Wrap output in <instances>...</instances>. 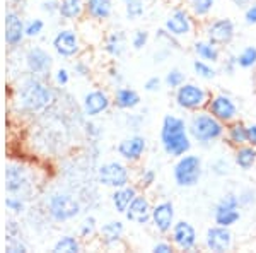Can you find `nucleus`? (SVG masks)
<instances>
[{"label": "nucleus", "instance_id": "obj_47", "mask_svg": "<svg viewBox=\"0 0 256 253\" xmlns=\"http://www.w3.org/2000/svg\"><path fill=\"white\" fill-rule=\"evenodd\" d=\"M148 41H150V33L147 30H142V28H140V30H135L130 36V45L135 52H140V50L146 48L148 45Z\"/></svg>", "mask_w": 256, "mask_h": 253}, {"label": "nucleus", "instance_id": "obj_9", "mask_svg": "<svg viewBox=\"0 0 256 253\" xmlns=\"http://www.w3.org/2000/svg\"><path fill=\"white\" fill-rule=\"evenodd\" d=\"M212 93L200 82L186 81L183 86H180L174 91V105L181 111L193 113L198 110H205L208 105V99Z\"/></svg>", "mask_w": 256, "mask_h": 253}, {"label": "nucleus", "instance_id": "obj_4", "mask_svg": "<svg viewBox=\"0 0 256 253\" xmlns=\"http://www.w3.org/2000/svg\"><path fill=\"white\" fill-rule=\"evenodd\" d=\"M43 210L50 221L56 224L72 222L84 212L80 198L67 190H53L43 200Z\"/></svg>", "mask_w": 256, "mask_h": 253}, {"label": "nucleus", "instance_id": "obj_1", "mask_svg": "<svg viewBox=\"0 0 256 253\" xmlns=\"http://www.w3.org/2000/svg\"><path fill=\"white\" fill-rule=\"evenodd\" d=\"M60 88L50 79L20 76L16 79L10 93V113L14 118L32 123L53 111L60 101Z\"/></svg>", "mask_w": 256, "mask_h": 253}, {"label": "nucleus", "instance_id": "obj_13", "mask_svg": "<svg viewBox=\"0 0 256 253\" xmlns=\"http://www.w3.org/2000/svg\"><path fill=\"white\" fill-rule=\"evenodd\" d=\"M113 108V94L106 88H92L86 91L80 99V110L86 118H99Z\"/></svg>", "mask_w": 256, "mask_h": 253}, {"label": "nucleus", "instance_id": "obj_37", "mask_svg": "<svg viewBox=\"0 0 256 253\" xmlns=\"http://www.w3.org/2000/svg\"><path fill=\"white\" fill-rule=\"evenodd\" d=\"M28 204L30 202L22 197H18V195H7L6 197V209L10 215H16V217H20L28 212Z\"/></svg>", "mask_w": 256, "mask_h": 253}, {"label": "nucleus", "instance_id": "obj_28", "mask_svg": "<svg viewBox=\"0 0 256 253\" xmlns=\"http://www.w3.org/2000/svg\"><path fill=\"white\" fill-rule=\"evenodd\" d=\"M193 53H195L196 59L210 62V64H214V65L220 64V60H222V48L205 38L196 40L195 43H193Z\"/></svg>", "mask_w": 256, "mask_h": 253}, {"label": "nucleus", "instance_id": "obj_61", "mask_svg": "<svg viewBox=\"0 0 256 253\" xmlns=\"http://www.w3.org/2000/svg\"><path fill=\"white\" fill-rule=\"evenodd\" d=\"M232 4L238 7V9H246L248 6L253 4V0H232Z\"/></svg>", "mask_w": 256, "mask_h": 253}, {"label": "nucleus", "instance_id": "obj_34", "mask_svg": "<svg viewBox=\"0 0 256 253\" xmlns=\"http://www.w3.org/2000/svg\"><path fill=\"white\" fill-rule=\"evenodd\" d=\"M123 12H125L126 21L130 23L140 21L147 12L146 0H123Z\"/></svg>", "mask_w": 256, "mask_h": 253}, {"label": "nucleus", "instance_id": "obj_27", "mask_svg": "<svg viewBox=\"0 0 256 253\" xmlns=\"http://www.w3.org/2000/svg\"><path fill=\"white\" fill-rule=\"evenodd\" d=\"M232 163L239 171H251L256 166V147L251 144H242L239 147H234L232 152Z\"/></svg>", "mask_w": 256, "mask_h": 253}, {"label": "nucleus", "instance_id": "obj_20", "mask_svg": "<svg viewBox=\"0 0 256 253\" xmlns=\"http://www.w3.org/2000/svg\"><path fill=\"white\" fill-rule=\"evenodd\" d=\"M152 200L147 195V192L137 193V197L132 200V204L128 205V209L123 214V219L126 222H132L135 226H148L150 224V214H152Z\"/></svg>", "mask_w": 256, "mask_h": 253}, {"label": "nucleus", "instance_id": "obj_58", "mask_svg": "<svg viewBox=\"0 0 256 253\" xmlns=\"http://www.w3.org/2000/svg\"><path fill=\"white\" fill-rule=\"evenodd\" d=\"M169 55H171V48H166V47H159L158 52L154 53V64H164Z\"/></svg>", "mask_w": 256, "mask_h": 253}, {"label": "nucleus", "instance_id": "obj_7", "mask_svg": "<svg viewBox=\"0 0 256 253\" xmlns=\"http://www.w3.org/2000/svg\"><path fill=\"white\" fill-rule=\"evenodd\" d=\"M135 171L132 169V164L125 163L123 159H110L98 164L96 168V183L102 188H120L128 183H134Z\"/></svg>", "mask_w": 256, "mask_h": 253}, {"label": "nucleus", "instance_id": "obj_25", "mask_svg": "<svg viewBox=\"0 0 256 253\" xmlns=\"http://www.w3.org/2000/svg\"><path fill=\"white\" fill-rule=\"evenodd\" d=\"M114 14L113 0H86V18L90 23L102 24Z\"/></svg>", "mask_w": 256, "mask_h": 253}, {"label": "nucleus", "instance_id": "obj_60", "mask_svg": "<svg viewBox=\"0 0 256 253\" xmlns=\"http://www.w3.org/2000/svg\"><path fill=\"white\" fill-rule=\"evenodd\" d=\"M7 6H9V9L22 12V9L26 7V0H7Z\"/></svg>", "mask_w": 256, "mask_h": 253}, {"label": "nucleus", "instance_id": "obj_49", "mask_svg": "<svg viewBox=\"0 0 256 253\" xmlns=\"http://www.w3.org/2000/svg\"><path fill=\"white\" fill-rule=\"evenodd\" d=\"M125 127L128 130H132V134H137L140 132V128L142 125L146 123V120H144L142 113H134V111H128V115H125Z\"/></svg>", "mask_w": 256, "mask_h": 253}, {"label": "nucleus", "instance_id": "obj_14", "mask_svg": "<svg viewBox=\"0 0 256 253\" xmlns=\"http://www.w3.org/2000/svg\"><path fill=\"white\" fill-rule=\"evenodd\" d=\"M147 149H148L147 137L137 132V134H130V135L123 137L116 144L114 151H116V156L120 159L135 166V164L142 163V159L147 154Z\"/></svg>", "mask_w": 256, "mask_h": 253}, {"label": "nucleus", "instance_id": "obj_30", "mask_svg": "<svg viewBox=\"0 0 256 253\" xmlns=\"http://www.w3.org/2000/svg\"><path fill=\"white\" fill-rule=\"evenodd\" d=\"M84 250V241L79 238V234L65 233L60 234L52 244L53 253H80Z\"/></svg>", "mask_w": 256, "mask_h": 253}, {"label": "nucleus", "instance_id": "obj_23", "mask_svg": "<svg viewBox=\"0 0 256 253\" xmlns=\"http://www.w3.org/2000/svg\"><path fill=\"white\" fill-rule=\"evenodd\" d=\"M142 105V96L132 86H120L113 91V108L120 111H135Z\"/></svg>", "mask_w": 256, "mask_h": 253}, {"label": "nucleus", "instance_id": "obj_39", "mask_svg": "<svg viewBox=\"0 0 256 253\" xmlns=\"http://www.w3.org/2000/svg\"><path fill=\"white\" fill-rule=\"evenodd\" d=\"M162 79H164V86H166L168 89H171V91H176L178 88H180V86H183L184 82L188 81L184 70H181V69H178V67L169 69L168 72H166V76H164Z\"/></svg>", "mask_w": 256, "mask_h": 253}, {"label": "nucleus", "instance_id": "obj_11", "mask_svg": "<svg viewBox=\"0 0 256 253\" xmlns=\"http://www.w3.org/2000/svg\"><path fill=\"white\" fill-rule=\"evenodd\" d=\"M204 38L220 48H227L236 40V23L230 18H216L204 21Z\"/></svg>", "mask_w": 256, "mask_h": 253}, {"label": "nucleus", "instance_id": "obj_44", "mask_svg": "<svg viewBox=\"0 0 256 253\" xmlns=\"http://www.w3.org/2000/svg\"><path fill=\"white\" fill-rule=\"evenodd\" d=\"M70 81H72V72H70V69L67 67H56V69H53V72H52V82L56 86V88H60V89H64V88H67V86L70 84Z\"/></svg>", "mask_w": 256, "mask_h": 253}, {"label": "nucleus", "instance_id": "obj_40", "mask_svg": "<svg viewBox=\"0 0 256 253\" xmlns=\"http://www.w3.org/2000/svg\"><path fill=\"white\" fill-rule=\"evenodd\" d=\"M96 120L98 118H86L84 123H82L80 134L86 137V140H94V142H99V139H101L102 128L96 122Z\"/></svg>", "mask_w": 256, "mask_h": 253}, {"label": "nucleus", "instance_id": "obj_10", "mask_svg": "<svg viewBox=\"0 0 256 253\" xmlns=\"http://www.w3.org/2000/svg\"><path fill=\"white\" fill-rule=\"evenodd\" d=\"M52 50L62 60H74L84 53L80 33L76 28H60L52 38Z\"/></svg>", "mask_w": 256, "mask_h": 253}, {"label": "nucleus", "instance_id": "obj_42", "mask_svg": "<svg viewBox=\"0 0 256 253\" xmlns=\"http://www.w3.org/2000/svg\"><path fill=\"white\" fill-rule=\"evenodd\" d=\"M106 82H108L110 88L116 89L120 86H125V76H123V72L120 70V67L116 64H110L108 67H106Z\"/></svg>", "mask_w": 256, "mask_h": 253}, {"label": "nucleus", "instance_id": "obj_54", "mask_svg": "<svg viewBox=\"0 0 256 253\" xmlns=\"http://www.w3.org/2000/svg\"><path fill=\"white\" fill-rule=\"evenodd\" d=\"M239 197V204H241V209L244 207H251L256 204V190L253 188H242L241 192L238 193Z\"/></svg>", "mask_w": 256, "mask_h": 253}, {"label": "nucleus", "instance_id": "obj_36", "mask_svg": "<svg viewBox=\"0 0 256 253\" xmlns=\"http://www.w3.org/2000/svg\"><path fill=\"white\" fill-rule=\"evenodd\" d=\"M241 221V209L229 210H214V222L226 227H232Z\"/></svg>", "mask_w": 256, "mask_h": 253}, {"label": "nucleus", "instance_id": "obj_56", "mask_svg": "<svg viewBox=\"0 0 256 253\" xmlns=\"http://www.w3.org/2000/svg\"><path fill=\"white\" fill-rule=\"evenodd\" d=\"M174 250L176 248H174V244L171 243V239H159V241H156L150 248L152 253H172Z\"/></svg>", "mask_w": 256, "mask_h": 253}, {"label": "nucleus", "instance_id": "obj_17", "mask_svg": "<svg viewBox=\"0 0 256 253\" xmlns=\"http://www.w3.org/2000/svg\"><path fill=\"white\" fill-rule=\"evenodd\" d=\"M207 110L222 123H230L239 118V106L229 93H216L208 99Z\"/></svg>", "mask_w": 256, "mask_h": 253}, {"label": "nucleus", "instance_id": "obj_18", "mask_svg": "<svg viewBox=\"0 0 256 253\" xmlns=\"http://www.w3.org/2000/svg\"><path fill=\"white\" fill-rule=\"evenodd\" d=\"M6 45L9 50L20 48L26 41V21L22 18V12L16 9L6 11V35H4Z\"/></svg>", "mask_w": 256, "mask_h": 253}, {"label": "nucleus", "instance_id": "obj_33", "mask_svg": "<svg viewBox=\"0 0 256 253\" xmlns=\"http://www.w3.org/2000/svg\"><path fill=\"white\" fill-rule=\"evenodd\" d=\"M135 183L142 192H147V190L154 188V185L158 183V171L150 166H142L135 171Z\"/></svg>", "mask_w": 256, "mask_h": 253}, {"label": "nucleus", "instance_id": "obj_51", "mask_svg": "<svg viewBox=\"0 0 256 253\" xmlns=\"http://www.w3.org/2000/svg\"><path fill=\"white\" fill-rule=\"evenodd\" d=\"M222 64V72L226 74V76L232 77L234 74H236V70L239 69V64H238V55H234V53H229V55H226L224 59L220 60Z\"/></svg>", "mask_w": 256, "mask_h": 253}, {"label": "nucleus", "instance_id": "obj_55", "mask_svg": "<svg viewBox=\"0 0 256 253\" xmlns=\"http://www.w3.org/2000/svg\"><path fill=\"white\" fill-rule=\"evenodd\" d=\"M58 7H60V0H43L40 9L43 14L53 18V16H58Z\"/></svg>", "mask_w": 256, "mask_h": 253}, {"label": "nucleus", "instance_id": "obj_22", "mask_svg": "<svg viewBox=\"0 0 256 253\" xmlns=\"http://www.w3.org/2000/svg\"><path fill=\"white\" fill-rule=\"evenodd\" d=\"M101 50L108 59H122L128 50V36L123 30H111L101 38Z\"/></svg>", "mask_w": 256, "mask_h": 253}, {"label": "nucleus", "instance_id": "obj_32", "mask_svg": "<svg viewBox=\"0 0 256 253\" xmlns=\"http://www.w3.org/2000/svg\"><path fill=\"white\" fill-rule=\"evenodd\" d=\"M99 233V222L98 217L92 214H88L80 219L79 224H77V234L82 241H90L94 236H98Z\"/></svg>", "mask_w": 256, "mask_h": 253}, {"label": "nucleus", "instance_id": "obj_8", "mask_svg": "<svg viewBox=\"0 0 256 253\" xmlns=\"http://www.w3.org/2000/svg\"><path fill=\"white\" fill-rule=\"evenodd\" d=\"M204 176V159L195 152L178 157L172 164V180L180 188H195Z\"/></svg>", "mask_w": 256, "mask_h": 253}, {"label": "nucleus", "instance_id": "obj_15", "mask_svg": "<svg viewBox=\"0 0 256 253\" xmlns=\"http://www.w3.org/2000/svg\"><path fill=\"white\" fill-rule=\"evenodd\" d=\"M169 239L180 251H195L200 246V236L196 227L186 219H178L174 222L169 233Z\"/></svg>", "mask_w": 256, "mask_h": 253}, {"label": "nucleus", "instance_id": "obj_31", "mask_svg": "<svg viewBox=\"0 0 256 253\" xmlns=\"http://www.w3.org/2000/svg\"><path fill=\"white\" fill-rule=\"evenodd\" d=\"M186 2V7L190 9L193 16H195L196 21L204 23L207 21L214 12V7H216V0H184Z\"/></svg>", "mask_w": 256, "mask_h": 253}, {"label": "nucleus", "instance_id": "obj_57", "mask_svg": "<svg viewBox=\"0 0 256 253\" xmlns=\"http://www.w3.org/2000/svg\"><path fill=\"white\" fill-rule=\"evenodd\" d=\"M244 23L248 26H256V2H253L244 9Z\"/></svg>", "mask_w": 256, "mask_h": 253}, {"label": "nucleus", "instance_id": "obj_19", "mask_svg": "<svg viewBox=\"0 0 256 253\" xmlns=\"http://www.w3.org/2000/svg\"><path fill=\"white\" fill-rule=\"evenodd\" d=\"M204 246L205 250L214 253H226L230 251L234 246V234L230 227L220 226L214 222L212 226L207 227L204 236Z\"/></svg>", "mask_w": 256, "mask_h": 253}, {"label": "nucleus", "instance_id": "obj_16", "mask_svg": "<svg viewBox=\"0 0 256 253\" xmlns=\"http://www.w3.org/2000/svg\"><path fill=\"white\" fill-rule=\"evenodd\" d=\"M176 221L178 219H176L174 202L169 200V198H162V200L154 202L152 214H150V226L154 227L156 233L169 236Z\"/></svg>", "mask_w": 256, "mask_h": 253}, {"label": "nucleus", "instance_id": "obj_46", "mask_svg": "<svg viewBox=\"0 0 256 253\" xmlns=\"http://www.w3.org/2000/svg\"><path fill=\"white\" fill-rule=\"evenodd\" d=\"M44 28H46V23H44L41 18H34L26 21V38L28 40H36L40 38L44 33Z\"/></svg>", "mask_w": 256, "mask_h": 253}, {"label": "nucleus", "instance_id": "obj_43", "mask_svg": "<svg viewBox=\"0 0 256 253\" xmlns=\"http://www.w3.org/2000/svg\"><path fill=\"white\" fill-rule=\"evenodd\" d=\"M156 41L160 45V47H166V48H174V50H181V40L172 36L171 33L166 31L164 28L156 31Z\"/></svg>", "mask_w": 256, "mask_h": 253}, {"label": "nucleus", "instance_id": "obj_41", "mask_svg": "<svg viewBox=\"0 0 256 253\" xmlns=\"http://www.w3.org/2000/svg\"><path fill=\"white\" fill-rule=\"evenodd\" d=\"M70 72H72V76L77 79H90V76H92L90 64L82 59V55L77 57V59H74L72 65H70Z\"/></svg>", "mask_w": 256, "mask_h": 253}, {"label": "nucleus", "instance_id": "obj_38", "mask_svg": "<svg viewBox=\"0 0 256 253\" xmlns=\"http://www.w3.org/2000/svg\"><path fill=\"white\" fill-rule=\"evenodd\" d=\"M238 64L239 69L251 70L256 69V47L254 45H248L238 53Z\"/></svg>", "mask_w": 256, "mask_h": 253}, {"label": "nucleus", "instance_id": "obj_5", "mask_svg": "<svg viewBox=\"0 0 256 253\" xmlns=\"http://www.w3.org/2000/svg\"><path fill=\"white\" fill-rule=\"evenodd\" d=\"M40 178L30 164L22 161H9L6 164V192L7 195H18L28 202L38 193Z\"/></svg>", "mask_w": 256, "mask_h": 253}, {"label": "nucleus", "instance_id": "obj_24", "mask_svg": "<svg viewBox=\"0 0 256 253\" xmlns=\"http://www.w3.org/2000/svg\"><path fill=\"white\" fill-rule=\"evenodd\" d=\"M140 192V188L137 186V183H128L125 186H120V188H114L111 190L110 193V202H111V207H113V210L120 215L125 214V210L128 209V205L132 204V200H134L135 197H137V193Z\"/></svg>", "mask_w": 256, "mask_h": 253}, {"label": "nucleus", "instance_id": "obj_59", "mask_svg": "<svg viewBox=\"0 0 256 253\" xmlns=\"http://www.w3.org/2000/svg\"><path fill=\"white\" fill-rule=\"evenodd\" d=\"M248 144L256 147V123H250L248 125Z\"/></svg>", "mask_w": 256, "mask_h": 253}, {"label": "nucleus", "instance_id": "obj_48", "mask_svg": "<svg viewBox=\"0 0 256 253\" xmlns=\"http://www.w3.org/2000/svg\"><path fill=\"white\" fill-rule=\"evenodd\" d=\"M12 238H22V226L18 221L16 215H10L6 221V239H12Z\"/></svg>", "mask_w": 256, "mask_h": 253}, {"label": "nucleus", "instance_id": "obj_45", "mask_svg": "<svg viewBox=\"0 0 256 253\" xmlns=\"http://www.w3.org/2000/svg\"><path fill=\"white\" fill-rule=\"evenodd\" d=\"M229 209H241L238 193L229 192V193L222 195L216 202V205H214V210H229Z\"/></svg>", "mask_w": 256, "mask_h": 253}, {"label": "nucleus", "instance_id": "obj_26", "mask_svg": "<svg viewBox=\"0 0 256 253\" xmlns=\"http://www.w3.org/2000/svg\"><path fill=\"white\" fill-rule=\"evenodd\" d=\"M58 18L65 23H79L86 18V0H60Z\"/></svg>", "mask_w": 256, "mask_h": 253}, {"label": "nucleus", "instance_id": "obj_29", "mask_svg": "<svg viewBox=\"0 0 256 253\" xmlns=\"http://www.w3.org/2000/svg\"><path fill=\"white\" fill-rule=\"evenodd\" d=\"M224 140L229 147H239L242 144H248V123L242 122L241 118L226 125V135Z\"/></svg>", "mask_w": 256, "mask_h": 253}, {"label": "nucleus", "instance_id": "obj_12", "mask_svg": "<svg viewBox=\"0 0 256 253\" xmlns=\"http://www.w3.org/2000/svg\"><path fill=\"white\" fill-rule=\"evenodd\" d=\"M162 28L171 33L172 36H176V38L186 40L190 36L195 35V31L198 28V21L195 19V16L190 12L188 7L178 6L174 9H171V12L166 16Z\"/></svg>", "mask_w": 256, "mask_h": 253}, {"label": "nucleus", "instance_id": "obj_21", "mask_svg": "<svg viewBox=\"0 0 256 253\" xmlns=\"http://www.w3.org/2000/svg\"><path fill=\"white\" fill-rule=\"evenodd\" d=\"M125 222L122 219H110L99 226L98 239L104 250H118L125 239Z\"/></svg>", "mask_w": 256, "mask_h": 253}, {"label": "nucleus", "instance_id": "obj_50", "mask_svg": "<svg viewBox=\"0 0 256 253\" xmlns=\"http://www.w3.org/2000/svg\"><path fill=\"white\" fill-rule=\"evenodd\" d=\"M210 171L218 178L227 176L230 173V163L226 157H217V159H214L212 163H210Z\"/></svg>", "mask_w": 256, "mask_h": 253}, {"label": "nucleus", "instance_id": "obj_52", "mask_svg": "<svg viewBox=\"0 0 256 253\" xmlns=\"http://www.w3.org/2000/svg\"><path fill=\"white\" fill-rule=\"evenodd\" d=\"M6 251L7 253H28L30 246L24 241V238H12L6 239Z\"/></svg>", "mask_w": 256, "mask_h": 253}, {"label": "nucleus", "instance_id": "obj_53", "mask_svg": "<svg viewBox=\"0 0 256 253\" xmlns=\"http://www.w3.org/2000/svg\"><path fill=\"white\" fill-rule=\"evenodd\" d=\"M164 86V79L159 77V76H150L148 79H146V82H144V91L148 94H156L159 93L160 89H162Z\"/></svg>", "mask_w": 256, "mask_h": 253}, {"label": "nucleus", "instance_id": "obj_2", "mask_svg": "<svg viewBox=\"0 0 256 253\" xmlns=\"http://www.w3.org/2000/svg\"><path fill=\"white\" fill-rule=\"evenodd\" d=\"M159 144L168 157H178L188 154L193 149V140L188 130V120L176 113H166L160 120Z\"/></svg>", "mask_w": 256, "mask_h": 253}, {"label": "nucleus", "instance_id": "obj_6", "mask_svg": "<svg viewBox=\"0 0 256 253\" xmlns=\"http://www.w3.org/2000/svg\"><path fill=\"white\" fill-rule=\"evenodd\" d=\"M20 62H22V76H36L50 79L55 69V57L41 45L20 47Z\"/></svg>", "mask_w": 256, "mask_h": 253}, {"label": "nucleus", "instance_id": "obj_3", "mask_svg": "<svg viewBox=\"0 0 256 253\" xmlns=\"http://www.w3.org/2000/svg\"><path fill=\"white\" fill-rule=\"evenodd\" d=\"M188 130L192 135L193 144L196 146L208 149L214 144L224 140L226 135V123L217 120L212 113L205 108V110L193 111L188 118Z\"/></svg>", "mask_w": 256, "mask_h": 253}, {"label": "nucleus", "instance_id": "obj_35", "mask_svg": "<svg viewBox=\"0 0 256 253\" xmlns=\"http://www.w3.org/2000/svg\"><path fill=\"white\" fill-rule=\"evenodd\" d=\"M192 69H193V74L200 79V81H214L217 79L218 76V70L216 69V65L210 64V62H205V60H200V59H195L192 62Z\"/></svg>", "mask_w": 256, "mask_h": 253}]
</instances>
